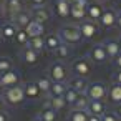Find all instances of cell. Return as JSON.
Masks as SVG:
<instances>
[{
  "mask_svg": "<svg viewBox=\"0 0 121 121\" xmlns=\"http://www.w3.org/2000/svg\"><path fill=\"white\" fill-rule=\"evenodd\" d=\"M30 15H32V20H37L40 23H47L52 18V12L47 5L45 7H33L30 10Z\"/></svg>",
  "mask_w": 121,
  "mask_h": 121,
  "instance_id": "7c38bea8",
  "label": "cell"
},
{
  "mask_svg": "<svg viewBox=\"0 0 121 121\" xmlns=\"http://www.w3.org/2000/svg\"><path fill=\"white\" fill-rule=\"evenodd\" d=\"M13 25L17 27V28H27V25L32 22V15H30V12H27V10H22L13 20Z\"/></svg>",
  "mask_w": 121,
  "mask_h": 121,
  "instance_id": "603a6c76",
  "label": "cell"
},
{
  "mask_svg": "<svg viewBox=\"0 0 121 121\" xmlns=\"http://www.w3.org/2000/svg\"><path fill=\"white\" fill-rule=\"evenodd\" d=\"M70 17L75 22H83L86 18V7H81V5H78V4L73 2L71 9H70Z\"/></svg>",
  "mask_w": 121,
  "mask_h": 121,
  "instance_id": "ffe728a7",
  "label": "cell"
},
{
  "mask_svg": "<svg viewBox=\"0 0 121 121\" xmlns=\"http://www.w3.org/2000/svg\"><path fill=\"white\" fill-rule=\"evenodd\" d=\"M113 65H114L116 70H121V52H119V55H116L113 58Z\"/></svg>",
  "mask_w": 121,
  "mask_h": 121,
  "instance_id": "f35d334b",
  "label": "cell"
},
{
  "mask_svg": "<svg viewBox=\"0 0 121 121\" xmlns=\"http://www.w3.org/2000/svg\"><path fill=\"white\" fill-rule=\"evenodd\" d=\"M103 5L99 2H90L88 7H86V18L91 20V22H98L101 13H103Z\"/></svg>",
  "mask_w": 121,
  "mask_h": 121,
  "instance_id": "9a60e30c",
  "label": "cell"
},
{
  "mask_svg": "<svg viewBox=\"0 0 121 121\" xmlns=\"http://www.w3.org/2000/svg\"><path fill=\"white\" fill-rule=\"evenodd\" d=\"M4 109H5V103H4L2 96H0V111H4Z\"/></svg>",
  "mask_w": 121,
  "mask_h": 121,
  "instance_id": "f6af8a7d",
  "label": "cell"
},
{
  "mask_svg": "<svg viewBox=\"0 0 121 121\" xmlns=\"http://www.w3.org/2000/svg\"><path fill=\"white\" fill-rule=\"evenodd\" d=\"M75 4H78V5H81V7H88L90 0H75Z\"/></svg>",
  "mask_w": 121,
  "mask_h": 121,
  "instance_id": "60d3db41",
  "label": "cell"
},
{
  "mask_svg": "<svg viewBox=\"0 0 121 121\" xmlns=\"http://www.w3.org/2000/svg\"><path fill=\"white\" fill-rule=\"evenodd\" d=\"M4 15H5V12H4V4L0 2V18H2Z\"/></svg>",
  "mask_w": 121,
  "mask_h": 121,
  "instance_id": "ee69618b",
  "label": "cell"
},
{
  "mask_svg": "<svg viewBox=\"0 0 121 121\" xmlns=\"http://www.w3.org/2000/svg\"><path fill=\"white\" fill-rule=\"evenodd\" d=\"M13 40H15V43H17V45H20V47H27V43H28L30 37H28V33H27V30H25V28H18V30H17V33H15V37H13Z\"/></svg>",
  "mask_w": 121,
  "mask_h": 121,
  "instance_id": "1f68e13d",
  "label": "cell"
},
{
  "mask_svg": "<svg viewBox=\"0 0 121 121\" xmlns=\"http://www.w3.org/2000/svg\"><path fill=\"white\" fill-rule=\"evenodd\" d=\"M13 68V61L9 56H0V75Z\"/></svg>",
  "mask_w": 121,
  "mask_h": 121,
  "instance_id": "e575fe53",
  "label": "cell"
},
{
  "mask_svg": "<svg viewBox=\"0 0 121 121\" xmlns=\"http://www.w3.org/2000/svg\"><path fill=\"white\" fill-rule=\"evenodd\" d=\"M53 55L56 56L58 61H61V60H65V58H68V56L71 55V47L66 45V43H61V45L53 52Z\"/></svg>",
  "mask_w": 121,
  "mask_h": 121,
  "instance_id": "f1b7e54d",
  "label": "cell"
},
{
  "mask_svg": "<svg viewBox=\"0 0 121 121\" xmlns=\"http://www.w3.org/2000/svg\"><path fill=\"white\" fill-rule=\"evenodd\" d=\"M17 30L18 28L13 25V22H7V23H4L2 27H0V35H2L4 40H13Z\"/></svg>",
  "mask_w": 121,
  "mask_h": 121,
  "instance_id": "cb8c5ba5",
  "label": "cell"
},
{
  "mask_svg": "<svg viewBox=\"0 0 121 121\" xmlns=\"http://www.w3.org/2000/svg\"><path fill=\"white\" fill-rule=\"evenodd\" d=\"M27 47H30L32 50H35L37 53L42 55V52L45 50V37H30Z\"/></svg>",
  "mask_w": 121,
  "mask_h": 121,
  "instance_id": "4316f807",
  "label": "cell"
},
{
  "mask_svg": "<svg viewBox=\"0 0 121 121\" xmlns=\"http://www.w3.org/2000/svg\"><path fill=\"white\" fill-rule=\"evenodd\" d=\"M28 4L32 5V9L33 7H45L48 4V0H28Z\"/></svg>",
  "mask_w": 121,
  "mask_h": 121,
  "instance_id": "8d00e7d4",
  "label": "cell"
},
{
  "mask_svg": "<svg viewBox=\"0 0 121 121\" xmlns=\"http://www.w3.org/2000/svg\"><path fill=\"white\" fill-rule=\"evenodd\" d=\"M88 121H101V116H95V114H90V116H88Z\"/></svg>",
  "mask_w": 121,
  "mask_h": 121,
  "instance_id": "b9f144b4",
  "label": "cell"
},
{
  "mask_svg": "<svg viewBox=\"0 0 121 121\" xmlns=\"http://www.w3.org/2000/svg\"><path fill=\"white\" fill-rule=\"evenodd\" d=\"M27 33L28 37H43L45 35V23H40L37 20H32L28 25H27Z\"/></svg>",
  "mask_w": 121,
  "mask_h": 121,
  "instance_id": "ac0fdd59",
  "label": "cell"
},
{
  "mask_svg": "<svg viewBox=\"0 0 121 121\" xmlns=\"http://www.w3.org/2000/svg\"><path fill=\"white\" fill-rule=\"evenodd\" d=\"M61 43H63V42H61V38L58 37V33H50V35L45 37V50H48V52H52V53H53Z\"/></svg>",
  "mask_w": 121,
  "mask_h": 121,
  "instance_id": "7402d4cb",
  "label": "cell"
},
{
  "mask_svg": "<svg viewBox=\"0 0 121 121\" xmlns=\"http://www.w3.org/2000/svg\"><path fill=\"white\" fill-rule=\"evenodd\" d=\"M116 23H118V12L113 9H104L98 20V25L103 28H113Z\"/></svg>",
  "mask_w": 121,
  "mask_h": 121,
  "instance_id": "ba28073f",
  "label": "cell"
},
{
  "mask_svg": "<svg viewBox=\"0 0 121 121\" xmlns=\"http://www.w3.org/2000/svg\"><path fill=\"white\" fill-rule=\"evenodd\" d=\"M85 95L88 96L90 101H104V98H106V95H108V88H106V85L101 83V81H93V83L88 85Z\"/></svg>",
  "mask_w": 121,
  "mask_h": 121,
  "instance_id": "5b68a950",
  "label": "cell"
},
{
  "mask_svg": "<svg viewBox=\"0 0 121 121\" xmlns=\"http://www.w3.org/2000/svg\"><path fill=\"white\" fill-rule=\"evenodd\" d=\"M78 28H80V33L83 38L90 40L93 38L95 35H98V30H99V25L98 22H91V20H83L78 23Z\"/></svg>",
  "mask_w": 121,
  "mask_h": 121,
  "instance_id": "9c48e42d",
  "label": "cell"
},
{
  "mask_svg": "<svg viewBox=\"0 0 121 121\" xmlns=\"http://www.w3.org/2000/svg\"><path fill=\"white\" fill-rule=\"evenodd\" d=\"M52 83H53V81H52L48 76H40V78L37 80V85H38V88H40L42 95H45V96H48V95H50Z\"/></svg>",
  "mask_w": 121,
  "mask_h": 121,
  "instance_id": "f546056e",
  "label": "cell"
},
{
  "mask_svg": "<svg viewBox=\"0 0 121 121\" xmlns=\"http://www.w3.org/2000/svg\"><path fill=\"white\" fill-rule=\"evenodd\" d=\"M101 121H119V118L116 116L114 111H106V113L101 116Z\"/></svg>",
  "mask_w": 121,
  "mask_h": 121,
  "instance_id": "d590c367",
  "label": "cell"
},
{
  "mask_svg": "<svg viewBox=\"0 0 121 121\" xmlns=\"http://www.w3.org/2000/svg\"><path fill=\"white\" fill-rule=\"evenodd\" d=\"M86 111H88V114L103 116V114L106 113V104H104V101H90Z\"/></svg>",
  "mask_w": 121,
  "mask_h": 121,
  "instance_id": "d4e9b609",
  "label": "cell"
},
{
  "mask_svg": "<svg viewBox=\"0 0 121 121\" xmlns=\"http://www.w3.org/2000/svg\"><path fill=\"white\" fill-rule=\"evenodd\" d=\"M2 99H4V103L9 104V106H18V104H22V103L27 99V98H25L23 85H15V86H10V88H4Z\"/></svg>",
  "mask_w": 121,
  "mask_h": 121,
  "instance_id": "6da1fadb",
  "label": "cell"
},
{
  "mask_svg": "<svg viewBox=\"0 0 121 121\" xmlns=\"http://www.w3.org/2000/svg\"><path fill=\"white\" fill-rule=\"evenodd\" d=\"M47 76L52 80V81H60V83H66L68 81V68L65 63L61 61H53L50 66H48V73Z\"/></svg>",
  "mask_w": 121,
  "mask_h": 121,
  "instance_id": "277c9868",
  "label": "cell"
},
{
  "mask_svg": "<svg viewBox=\"0 0 121 121\" xmlns=\"http://www.w3.org/2000/svg\"><path fill=\"white\" fill-rule=\"evenodd\" d=\"M111 80H113V83L121 85V70H116V71L111 75Z\"/></svg>",
  "mask_w": 121,
  "mask_h": 121,
  "instance_id": "74e56055",
  "label": "cell"
},
{
  "mask_svg": "<svg viewBox=\"0 0 121 121\" xmlns=\"http://www.w3.org/2000/svg\"><path fill=\"white\" fill-rule=\"evenodd\" d=\"M88 60L91 63H96V65H103L106 60H108V55H106V50L103 47V43H96L93 45L90 50H88Z\"/></svg>",
  "mask_w": 121,
  "mask_h": 121,
  "instance_id": "8992f818",
  "label": "cell"
},
{
  "mask_svg": "<svg viewBox=\"0 0 121 121\" xmlns=\"http://www.w3.org/2000/svg\"><path fill=\"white\" fill-rule=\"evenodd\" d=\"M66 85H68V88L75 90L76 93L85 95V93H86V88H88V85H90V83H88V80H86V78H81V76H71V78H68Z\"/></svg>",
  "mask_w": 121,
  "mask_h": 121,
  "instance_id": "4fadbf2b",
  "label": "cell"
},
{
  "mask_svg": "<svg viewBox=\"0 0 121 121\" xmlns=\"http://www.w3.org/2000/svg\"><path fill=\"white\" fill-rule=\"evenodd\" d=\"M116 2H121V0H116Z\"/></svg>",
  "mask_w": 121,
  "mask_h": 121,
  "instance_id": "f5cc1de1",
  "label": "cell"
},
{
  "mask_svg": "<svg viewBox=\"0 0 121 121\" xmlns=\"http://www.w3.org/2000/svg\"><path fill=\"white\" fill-rule=\"evenodd\" d=\"M88 111L86 109H70L68 111V116H66V121H88Z\"/></svg>",
  "mask_w": 121,
  "mask_h": 121,
  "instance_id": "484cf974",
  "label": "cell"
},
{
  "mask_svg": "<svg viewBox=\"0 0 121 121\" xmlns=\"http://www.w3.org/2000/svg\"><path fill=\"white\" fill-rule=\"evenodd\" d=\"M103 47H104V50H106L108 58H111V60H113L116 55H119V52H121V48H119V42L114 40V38H108L106 42H103Z\"/></svg>",
  "mask_w": 121,
  "mask_h": 121,
  "instance_id": "2e32d148",
  "label": "cell"
},
{
  "mask_svg": "<svg viewBox=\"0 0 121 121\" xmlns=\"http://www.w3.org/2000/svg\"><path fill=\"white\" fill-rule=\"evenodd\" d=\"M22 10H25L22 0H4V12L10 20H13Z\"/></svg>",
  "mask_w": 121,
  "mask_h": 121,
  "instance_id": "30bf717a",
  "label": "cell"
},
{
  "mask_svg": "<svg viewBox=\"0 0 121 121\" xmlns=\"http://www.w3.org/2000/svg\"><path fill=\"white\" fill-rule=\"evenodd\" d=\"M20 81H22V75L15 68H12V70H9V71L0 75V86L2 88H10V86L20 85Z\"/></svg>",
  "mask_w": 121,
  "mask_h": 121,
  "instance_id": "52a82bcc",
  "label": "cell"
},
{
  "mask_svg": "<svg viewBox=\"0 0 121 121\" xmlns=\"http://www.w3.org/2000/svg\"><path fill=\"white\" fill-rule=\"evenodd\" d=\"M108 99L113 104H121V85L118 83H111L108 86Z\"/></svg>",
  "mask_w": 121,
  "mask_h": 121,
  "instance_id": "d6986e66",
  "label": "cell"
},
{
  "mask_svg": "<svg viewBox=\"0 0 121 121\" xmlns=\"http://www.w3.org/2000/svg\"><path fill=\"white\" fill-rule=\"evenodd\" d=\"M70 70H71V73H73L75 76L86 78V76H90V75H91V71H93V63L88 60V56H81V58L73 60V63H71Z\"/></svg>",
  "mask_w": 121,
  "mask_h": 121,
  "instance_id": "3957f363",
  "label": "cell"
},
{
  "mask_svg": "<svg viewBox=\"0 0 121 121\" xmlns=\"http://www.w3.org/2000/svg\"><path fill=\"white\" fill-rule=\"evenodd\" d=\"M0 121H10V116H9V113L5 109L0 111Z\"/></svg>",
  "mask_w": 121,
  "mask_h": 121,
  "instance_id": "ab89813d",
  "label": "cell"
},
{
  "mask_svg": "<svg viewBox=\"0 0 121 121\" xmlns=\"http://www.w3.org/2000/svg\"><path fill=\"white\" fill-rule=\"evenodd\" d=\"M78 96H80V93H76V91L71 90V88H66V91H65V95H63V98H65V101H66V106H73V103L76 101Z\"/></svg>",
  "mask_w": 121,
  "mask_h": 121,
  "instance_id": "836d02e7",
  "label": "cell"
},
{
  "mask_svg": "<svg viewBox=\"0 0 121 121\" xmlns=\"http://www.w3.org/2000/svg\"><path fill=\"white\" fill-rule=\"evenodd\" d=\"M118 42H119V48H121V38H119V40H118Z\"/></svg>",
  "mask_w": 121,
  "mask_h": 121,
  "instance_id": "681fc988",
  "label": "cell"
},
{
  "mask_svg": "<svg viewBox=\"0 0 121 121\" xmlns=\"http://www.w3.org/2000/svg\"><path fill=\"white\" fill-rule=\"evenodd\" d=\"M70 9H71V4L68 0H53V12L56 13V17L60 18L70 17Z\"/></svg>",
  "mask_w": 121,
  "mask_h": 121,
  "instance_id": "5bb4252c",
  "label": "cell"
},
{
  "mask_svg": "<svg viewBox=\"0 0 121 121\" xmlns=\"http://www.w3.org/2000/svg\"><path fill=\"white\" fill-rule=\"evenodd\" d=\"M18 56H20V60H22L25 65H28V66H35V65L38 63V60H40V53H37V52L32 50L30 47H23V48L20 50Z\"/></svg>",
  "mask_w": 121,
  "mask_h": 121,
  "instance_id": "8fae6325",
  "label": "cell"
},
{
  "mask_svg": "<svg viewBox=\"0 0 121 121\" xmlns=\"http://www.w3.org/2000/svg\"><path fill=\"white\" fill-rule=\"evenodd\" d=\"M68 85L66 83H60V81H53L52 83V90H50V95L48 96H63L65 91H66Z\"/></svg>",
  "mask_w": 121,
  "mask_h": 121,
  "instance_id": "4dcf8cb0",
  "label": "cell"
},
{
  "mask_svg": "<svg viewBox=\"0 0 121 121\" xmlns=\"http://www.w3.org/2000/svg\"><path fill=\"white\" fill-rule=\"evenodd\" d=\"M88 104H90V99H88V96L86 95H80L78 98H76V101L73 103V109H88Z\"/></svg>",
  "mask_w": 121,
  "mask_h": 121,
  "instance_id": "d6a6232c",
  "label": "cell"
},
{
  "mask_svg": "<svg viewBox=\"0 0 121 121\" xmlns=\"http://www.w3.org/2000/svg\"><path fill=\"white\" fill-rule=\"evenodd\" d=\"M33 121H42V119H38V118H35V119H33Z\"/></svg>",
  "mask_w": 121,
  "mask_h": 121,
  "instance_id": "c3c4849f",
  "label": "cell"
},
{
  "mask_svg": "<svg viewBox=\"0 0 121 121\" xmlns=\"http://www.w3.org/2000/svg\"><path fill=\"white\" fill-rule=\"evenodd\" d=\"M58 37L61 38L63 43H66V45H70V47H73V45H76V43H80V42L83 40L78 25H75V23H68V25L60 27Z\"/></svg>",
  "mask_w": 121,
  "mask_h": 121,
  "instance_id": "7a4b0ae2",
  "label": "cell"
},
{
  "mask_svg": "<svg viewBox=\"0 0 121 121\" xmlns=\"http://www.w3.org/2000/svg\"><path fill=\"white\" fill-rule=\"evenodd\" d=\"M37 118L42 119V121H56L58 119V111H55V109H52L48 106H43V109L38 113Z\"/></svg>",
  "mask_w": 121,
  "mask_h": 121,
  "instance_id": "83f0119b",
  "label": "cell"
},
{
  "mask_svg": "<svg viewBox=\"0 0 121 121\" xmlns=\"http://www.w3.org/2000/svg\"><path fill=\"white\" fill-rule=\"evenodd\" d=\"M23 90H25V98L27 99H38L42 96V91L37 85V81H28L23 85Z\"/></svg>",
  "mask_w": 121,
  "mask_h": 121,
  "instance_id": "e0dca14e",
  "label": "cell"
},
{
  "mask_svg": "<svg viewBox=\"0 0 121 121\" xmlns=\"http://www.w3.org/2000/svg\"><path fill=\"white\" fill-rule=\"evenodd\" d=\"M45 106H48V108H52V109H55V111H61V109H65L66 101H65L63 96H47Z\"/></svg>",
  "mask_w": 121,
  "mask_h": 121,
  "instance_id": "44dd1931",
  "label": "cell"
},
{
  "mask_svg": "<svg viewBox=\"0 0 121 121\" xmlns=\"http://www.w3.org/2000/svg\"><path fill=\"white\" fill-rule=\"evenodd\" d=\"M116 25H118V27H119V28H121V12H119V13H118V23H116Z\"/></svg>",
  "mask_w": 121,
  "mask_h": 121,
  "instance_id": "bcb514c9",
  "label": "cell"
},
{
  "mask_svg": "<svg viewBox=\"0 0 121 121\" xmlns=\"http://www.w3.org/2000/svg\"><path fill=\"white\" fill-rule=\"evenodd\" d=\"M114 113H116V116H118V118H119V121H121V104H116Z\"/></svg>",
  "mask_w": 121,
  "mask_h": 121,
  "instance_id": "7bdbcfd3",
  "label": "cell"
},
{
  "mask_svg": "<svg viewBox=\"0 0 121 121\" xmlns=\"http://www.w3.org/2000/svg\"><path fill=\"white\" fill-rule=\"evenodd\" d=\"M68 2H70V4H73V2H75V0H68Z\"/></svg>",
  "mask_w": 121,
  "mask_h": 121,
  "instance_id": "f907efd6",
  "label": "cell"
},
{
  "mask_svg": "<svg viewBox=\"0 0 121 121\" xmlns=\"http://www.w3.org/2000/svg\"><path fill=\"white\" fill-rule=\"evenodd\" d=\"M2 42H4V38H2V35H0V43H2Z\"/></svg>",
  "mask_w": 121,
  "mask_h": 121,
  "instance_id": "7dc6e473",
  "label": "cell"
},
{
  "mask_svg": "<svg viewBox=\"0 0 121 121\" xmlns=\"http://www.w3.org/2000/svg\"><path fill=\"white\" fill-rule=\"evenodd\" d=\"M96 2H104V0H96Z\"/></svg>",
  "mask_w": 121,
  "mask_h": 121,
  "instance_id": "816d5d0a",
  "label": "cell"
},
{
  "mask_svg": "<svg viewBox=\"0 0 121 121\" xmlns=\"http://www.w3.org/2000/svg\"><path fill=\"white\" fill-rule=\"evenodd\" d=\"M0 2H2V0H0Z\"/></svg>",
  "mask_w": 121,
  "mask_h": 121,
  "instance_id": "db71d44e",
  "label": "cell"
}]
</instances>
